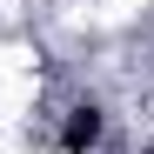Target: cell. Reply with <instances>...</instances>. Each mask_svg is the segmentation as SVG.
Segmentation results:
<instances>
[{
	"instance_id": "1",
	"label": "cell",
	"mask_w": 154,
	"mask_h": 154,
	"mask_svg": "<svg viewBox=\"0 0 154 154\" xmlns=\"http://www.w3.org/2000/svg\"><path fill=\"white\" fill-rule=\"evenodd\" d=\"M100 134H107V114H100L94 100H81V107L67 114V127H60V154H94Z\"/></svg>"
}]
</instances>
